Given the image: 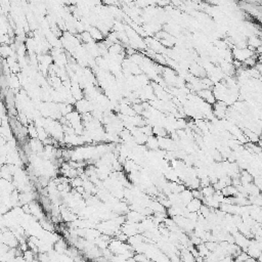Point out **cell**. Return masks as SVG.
I'll return each mask as SVG.
<instances>
[{"label": "cell", "mask_w": 262, "mask_h": 262, "mask_svg": "<svg viewBox=\"0 0 262 262\" xmlns=\"http://www.w3.org/2000/svg\"><path fill=\"white\" fill-rule=\"evenodd\" d=\"M68 245H69V243L65 241L64 239H59L56 242L54 243L53 249H54V251L56 252V253L65 254L67 252V250H68V248H69Z\"/></svg>", "instance_id": "1"}, {"label": "cell", "mask_w": 262, "mask_h": 262, "mask_svg": "<svg viewBox=\"0 0 262 262\" xmlns=\"http://www.w3.org/2000/svg\"><path fill=\"white\" fill-rule=\"evenodd\" d=\"M179 196H180V200H181V202L184 204V205H187V204L194 199L193 191H191V189H186L184 191H182L181 193L179 194Z\"/></svg>", "instance_id": "3"}, {"label": "cell", "mask_w": 262, "mask_h": 262, "mask_svg": "<svg viewBox=\"0 0 262 262\" xmlns=\"http://www.w3.org/2000/svg\"><path fill=\"white\" fill-rule=\"evenodd\" d=\"M202 205H203V201L200 200V199L194 198L193 200L186 205V208L189 212H199Z\"/></svg>", "instance_id": "2"}, {"label": "cell", "mask_w": 262, "mask_h": 262, "mask_svg": "<svg viewBox=\"0 0 262 262\" xmlns=\"http://www.w3.org/2000/svg\"><path fill=\"white\" fill-rule=\"evenodd\" d=\"M145 145L148 148H151V150H157L158 148H160V146H159V139L157 136L154 135V134L148 136Z\"/></svg>", "instance_id": "4"}, {"label": "cell", "mask_w": 262, "mask_h": 262, "mask_svg": "<svg viewBox=\"0 0 262 262\" xmlns=\"http://www.w3.org/2000/svg\"><path fill=\"white\" fill-rule=\"evenodd\" d=\"M28 134L31 138H38V130L35 124H30L28 126Z\"/></svg>", "instance_id": "5"}, {"label": "cell", "mask_w": 262, "mask_h": 262, "mask_svg": "<svg viewBox=\"0 0 262 262\" xmlns=\"http://www.w3.org/2000/svg\"><path fill=\"white\" fill-rule=\"evenodd\" d=\"M202 193H203L204 197H212L214 193H215V189L211 186H204L202 187Z\"/></svg>", "instance_id": "6"}, {"label": "cell", "mask_w": 262, "mask_h": 262, "mask_svg": "<svg viewBox=\"0 0 262 262\" xmlns=\"http://www.w3.org/2000/svg\"><path fill=\"white\" fill-rule=\"evenodd\" d=\"M35 255H38V254H35L31 249H28L24 252V258H25V261H33L34 260Z\"/></svg>", "instance_id": "7"}]
</instances>
